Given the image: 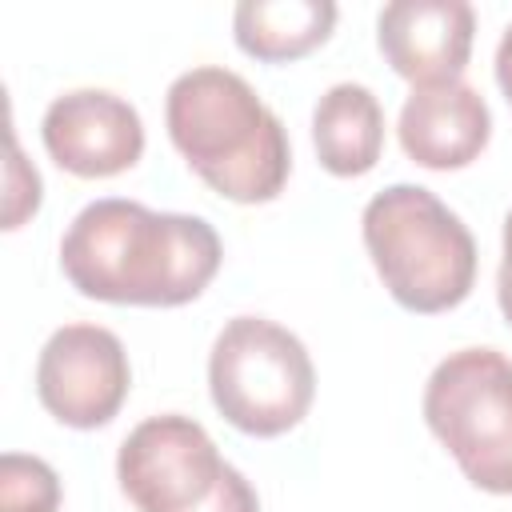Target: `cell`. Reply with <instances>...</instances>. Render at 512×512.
<instances>
[{
	"mask_svg": "<svg viewBox=\"0 0 512 512\" xmlns=\"http://www.w3.org/2000/svg\"><path fill=\"white\" fill-rule=\"evenodd\" d=\"M496 84H500V92L512 104V24L504 28V36L496 44Z\"/></svg>",
	"mask_w": 512,
	"mask_h": 512,
	"instance_id": "9a60e30c",
	"label": "cell"
},
{
	"mask_svg": "<svg viewBox=\"0 0 512 512\" xmlns=\"http://www.w3.org/2000/svg\"><path fill=\"white\" fill-rule=\"evenodd\" d=\"M164 120L176 152L224 200L264 204L288 184V132L240 72L220 64L180 72L168 88Z\"/></svg>",
	"mask_w": 512,
	"mask_h": 512,
	"instance_id": "7a4b0ae2",
	"label": "cell"
},
{
	"mask_svg": "<svg viewBox=\"0 0 512 512\" xmlns=\"http://www.w3.org/2000/svg\"><path fill=\"white\" fill-rule=\"evenodd\" d=\"M60 476L40 456L4 452L0 456V512H56Z\"/></svg>",
	"mask_w": 512,
	"mask_h": 512,
	"instance_id": "4fadbf2b",
	"label": "cell"
},
{
	"mask_svg": "<svg viewBox=\"0 0 512 512\" xmlns=\"http://www.w3.org/2000/svg\"><path fill=\"white\" fill-rule=\"evenodd\" d=\"M312 144L332 176H364L384 152V108L364 84H332L312 108Z\"/></svg>",
	"mask_w": 512,
	"mask_h": 512,
	"instance_id": "8fae6325",
	"label": "cell"
},
{
	"mask_svg": "<svg viewBox=\"0 0 512 512\" xmlns=\"http://www.w3.org/2000/svg\"><path fill=\"white\" fill-rule=\"evenodd\" d=\"M208 392L232 428L280 436L308 416L316 368L300 336L276 320L232 316L208 352Z\"/></svg>",
	"mask_w": 512,
	"mask_h": 512,
	"instance_id": "277c9868",
	"label": "cell"
},
{
	"mask_svg": "<svg viewBox=\"0 0 512 512\" xmlns=\"http://www.w3.org/2000/svg\"><path fill=\"white\" fill-rule=\"evenodd\" d=\"M424 420L476 488L512 496V360L504 352H448L424 384Z\"/></svg>",
	"mask_w": 512,
	"mask_h": 512,
	"instance_id": "8992f818",
	"label": "cell"
},
{
	"mask_svg": "<svg viewBox=\"0 0 512 512\" xmlns=\"http://www.w3.org/2000/svg\"><path fill=\"white\" fill-rule=\"evenodd\" d=\"M132 388L128 352L100 324H64L36 360V396L68 428L108 424Z\"/></svg>",
	"mask_w": 512,
	"mask_h": 512,
	"instance_id": "52a82bcc",
	"label": "cell"
},
{
	"mask_svg": "<svg viewBox=\"0 0 512 512\" xmlns=\"http://www.w3.org/2000/svg\"><path fill=\"white\" fill-rule=\"evenodd\" d=\"M40 136L48 156L84 180L128 172L144 152L140 112L108 88H72L44 108Z\"/></svg>",
	"mask_w": 512,
	"mask_h": 512,
	"instance_id": "ba28073f",
	"label": "cell"
},
{
	"mask_svg": "<svg viewBox=\"0 0 512 512\" xmlns=\"http://www.w3.org/2000/svg\"><path fill=\"white\" fill-rule=\"evenodd\" d=\"M220 256V236L208 220L152 212L120 196L84 204L60 240L68 284L104 304H188L212 284Z\"/></svg>",
	"mask_w": 512,
	"mask_h": 512,
	"instance_id": "6da1fadb",
	"label": "cell"
},
{
	"mask_svg": "<svg viewBox=\"0 0 512 512\" xmlns=\"http://www.w3.org/2000/svg\"><path fill=\"white\" fill-rule=\"evenodd\" d=\"M496 300L504 320L512 324V212L504 216V256H500V272H496Z\"/></svg>",
	"mask_w": 512,
	"mask_h": 512,
	"instance_id": "5bb4252c",
	"label": "cell"
},
{
	"mask_svg": "<svg viewBox=\"0 0 512 512\" xmlns=\"http://www.w3.org/2000/svg\"><path fill=\"white\" fill-rule=\"evenodd\" d=\"M364 248L388 296L408 312H448L476 284L468 224L420 184L380 188L360 216Z\"/></svg>",
	"mask_w": 512,
	"mask_h": 512,
	"instance_id": "3957f363",
	"label": "cell"
},
{
	"mask_svg": "<svg viewBox=\"0 0 512 512\" xmlns=\"http://www.w3.org/2000/svg\"><path fill=\"white\" fill-rule=\"evenodd\" d=\"M336 24L332 0H244L232 12L236 44L268 64L296 60L324 44Z\"/></svg>",
	"mask_w": 512,
	"mask_h": 512,
	"instance_id": "7c38bea8",
	"label": "cell"
},
{
	"mask_svg": "<svg viewBox=\"0 0 512 512\" xmlns=\"http://www.w3.org/2000/svg\"><path fill=\"white\" fill-rule=\"evenodd\" d=\"M472 36L476 12L464 0H392L376 16V44L412 88L460 80Z\"/></svg>",
	"mask_w": 512,
	"mask_h": 512,
	"instance_id": "9c48e42d",
	"label": "cell"
},
{
	"mask_svg": "<svg viewBox=\"0 0 512 512\" xmlns=\"http://www.w3.org/2000/svg\"><path fill=\"white\" fill-rule=\"evenodd\" d=\"M116 480L136 512H260L244 472L180 412L148 416L124 436Z\"/></svg>",
	"mask_w": 512,
	"mask_h": 512,
	"instance_id": "5b68a950",
	"label": "cell"
},
{
	"mask_svg": "<svg viewBox=\"0 0 512 512\" xmlns=\"http://www.w3.org/2000/svg\"><path fill=\"white\" fill-rule=\"evenodd\" d=\"M396 132L408 160L448 172L472 164L484 152L492 136V112L468 80L420 84L408 92Z\"/></svg>",
	"mask_w": 512,
	"mask_h": 512,
	"instance_id": "30bf717a",
	"label": "cell"
}]
</instances>
